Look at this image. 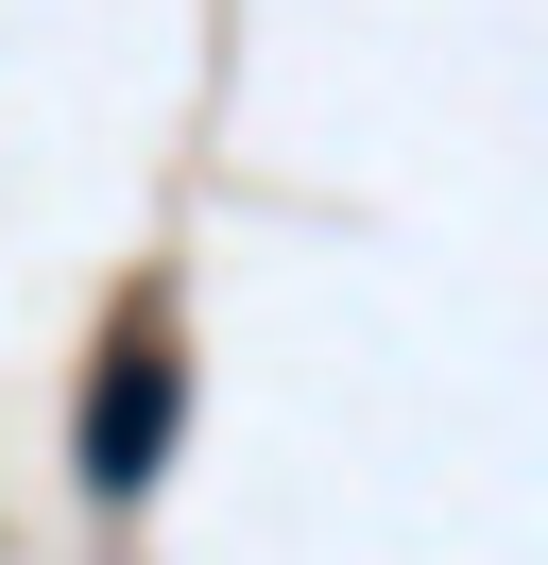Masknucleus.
<instances>
[{
    "instance_id": "nucleus-1",
    "label": "nucleus",
    "mask_w": 548,
    "mask_h": 565,
    "mask_svg": "<svg viewBox=\"0 0 548 565\" xmlns=\"http://www.w3.org/2000/svg\"><path fill=\"white\" fill-rule=\"evenodd\" d=\"M171 462V343H103V394H86V497H137Z\"/></svg>"
}]
</instances>
